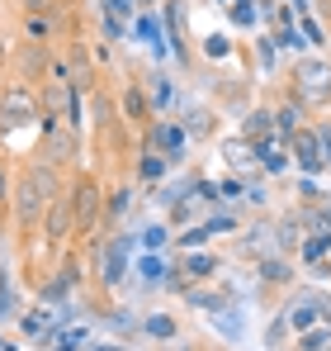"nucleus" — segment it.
Segmentation results:
<instances>
[{"instance_id": "f257e3e1", "label": "nucleus", "mask_w": 331, "mask_h": 351, "mask_svg": "<svg viewBox=\"0 0 331 351\" xmlns=\"http://www.w3.org/2000/svg\"><path fill=\"white\" fill-rule=\"evenodd\" d=\"M48 195H53V171H34L19 185V219H24V223H38Z\"/></svg>"}, {"instance_id": "f03ea898", "label": "nucleus", "mask_w": 331, "mask_h": 351, "mask_svg": "<svg viewBox=\"0 0 331 351\" xmlns=\"http://www.w3.org/2000/svg\"><path fill=\"white\" fill-rule=\"evenodd\" d=\"M298 100H308V105H327L331 100V66L327 62H303L298 66Z\"/></svg>"}, {"instance_id": "7ed1b4c3", "label": "nucleus", "mask_w": 331, "mask_h": 351, "mask_svg": "<svg viewBox=\"0 0 331 351\" xmlns=\"http://www.w3.org/2000/svg\"><path fill=\"white\" fill-rule=\"evenodd\" d=\"M76 190H81L76 195V223L85 233V228H95V199H100V190H95V180H81Z\"/></svg>"}, {"instance_id": "20e7f679", "label": "nucleus", "mask_w": 331, "mask_h": 351, "mask_svg": "<svg viewBox=\"0 0 331 351\" xmlns=\"http://www.w3.org/2000/svg\"><path fill=\"white\" fill-rule=\"evenodd\" d=\"M0 114H5V123H29V119H34V100H29L24 90H10L5 105H0Z\"/></svg>"}, {"instance_id": "39448f33", "label": "nucleus", "mask_w": 331, "mask_h": 351, "mask_svg": "<svg viewBox=\"0 0 331 351\" xmlns=\"http://www.w3.org/2000/svg\"><path fill=\"white\" fill-rule=\"evenodd\" d=\"M317 147H322V143H317V133H298V138H293V157H298L308 171H317V167H322V152H317Z\"/></svg>"}, {"instance_id": "423d86ee", "label": "nucleus", "mask_w": 331, "mask_h": 351, "mask_svg": "<svg viewBox=\"0 0 331 351\" xmlns=\"http://www.w3.org/2000/svg\"><path fill=\"white\" fill-rule=\"evenodd\" d=\"M123 271H128V256H123V247L114 242V247H105V280L114 285V280H118Z\"/></svg>"}, {"instance_id": "0eeeda50", "label": "nucleus", "mask_w": 331, "mask_h": 351, "mask_svg": "<svg viewBox=\"0 0 331 351\" xmlns=\"http://www.w3.org/2000/svg\"><path fill=\"white\" fill-rule=\"evenodd\" d=\"M317 318V299H298V308H293V328H308Z\"/></svg>"}, {"instance_id": "6e6552de", "label": "nucleus", "mask_w": 331, "mask_h": 351, "mask_svg": "<svg viewBox=\"0 0 331 351\" xmlns=\"http://www.w3.org/2000/svg\"><path fill=\"white\" fill-rule=\"evenodd\" d=\"M209 271H213L209 256H189V261H185V276H209Z\"/></svg>"}, {"instance_id": "1a4fd4ad", "label": "nucleus", "mask_w": 331, "mask_h": 351, "mask_svg": "<svg viewBox=\"0 0 331 351\" xmlns=\"http://www.w3.org/2000/svg\"><path fill=\"white\" fill-rule=\"evenodd\" d=\"M322 247H327V237H313V242H303V256H308V261H317V256H322Z\"/></svg>"}, {"instance_id": "9d476101", "label": "nucleus", "mask_w": 331, "mask_h": 351, "mask_svg": "<svg viewBox=\"0 0 331 351\" xmlns=\"http://www.w3.org/2000/svg\"><path fill=\"white\" fill-rule=\"evenodd\" d=\"M147 328H152V332H157V337H170V332H175V323H170V318H152V323H147Z\"/></svg>"}, {"instance_id": "9b49d317", "label": "nucleus", "mask_w": 331, "mask_h": 351, "mask_svg": "<svg viewBox=\"0 0 331 351\" xmlns=\"http://www.w3.org/2000/svg\"><path fill=\"white\" fill-rule=\"evenodd\" d=\"M209 58H227V38H222V34L209 38Z\"/></svg>"}, {"instance_id": "f8f14e48", "label": "nucleus", "mask_w": 331, "mask_h": 351, "mask_svg": "<svg viewBox=\"0 0 331 351\" xmlns=\"http://www.w3.org/2000/svg\"><path fill=\"white\" fill-rule=\"evenodd\" d=\"M66 219H71L66 209H57V214H53V237H66Z\"/></svg>"}, {"instance_id": "ddd939ff", "label": "nucleus", "mask_w": 331, "mask_h": 351, "mask_svg": "<svg viewBox=\"0 0 331 351\" xmlns=\"http://www.w3.org/2000/svg\"><path fill=\"white\" fill-rule=\"evenodd\" d=\"M166 171V167H161V162H157V157H147V162H142V176H147V180H157V176H161Z\"/></svg>"}, {"instance_id": "4468645a", "label": "nucleus", "mask_w": 331, "mask_h": 351, "mask_svg": "<svg viewBox=\"0 0 331 351\" xmlns=\"http://www.w3.org/2000/svg\"><path fill=\"white\" fill-rule=\"evenodd\" d=\"M142 276H152V280H157V276H161V256H147V261H142Z\"/></svg>"}, {"instance_id": "2eb2a0df", "label": "nucleus", "mask_w": 331, "mask_h": 351, "mask_svg": "<svg viewBox=\"0 0 331 351\" xmlns=\"http://www.w3.org/2000/svg\"><path fill=\"white\" fill-rule=\"evenodd\" d=\"M128 114L142 119V95H137V90H128Z\"/></svg>"}, {"instance_id": "dca6fc26", "label": "nucleus", "mask_w": 331, "mask_h": 351, "mask_svg": "<svg viewBox=\"0 0 331 351\" xmlns=\"http://www.w3.org/2000/svg\"><path fill=\"white\" fill-rule=\"evenodd\" d=\"M265 128H270V119H265V114H256L251 123H246V133H251V138H256V133H265Z\"/></svg>"}, {"instance_id": "f3484780", "label": "nucleus", "mask_w": 331, "mask_h": 351, "mask_svg": "<svg viewBox=\"0 0 331 351\" xmlns=\"http://www.w3.org/2000/svg\"><path fill=\"white\" fill-rule=\"evenodd\" d=\"M293 123H298V110H293V105H289V110H279V128H293Z\"/></svg>"}, {"instance_id": "a211bd4d", "label": "nucleus", "mask_w": 331, "mask_h": 351, "mask_svg": "<svg viewBox=\"0 0 331 351\" xmlns=\"http://www.w3.org/2000/svg\"><path fill=\"white\" fill-rule=\"evenodd\" d=\"M303 347H313V351H322V347H327V332H313V337H303Z\"/></svg>"}, {"instance_id": "6ab92c4d", "label": "nucleus", "mask_w": 331, "mask_h": 351, "mask_svg": "<svg viewBox=\"0 0 331 351\" xmlns=\"http://www.w3.org/2000/svg\"><path fill=\"white\" fill-rule=\"evenodd\" d=\"M123 209H128V195L118 190V195H114V199H109V214H123Z\"/></svg>"}, {"instance_id": "aec40b11", "label": "nucleus", "mask_w": 331, "mask_h": 351, "mask_svg": "<svg viewBox=\"0 0 331 351\" xmlns=\"http://www.w3.org/2000/svg\"><path fill=\"white\" fill-rule=\"evenodd\" d=\"M24 5H38V0H24Z\"/></svg>"}]
</instances>
